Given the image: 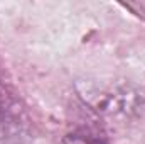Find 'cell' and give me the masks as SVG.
<instances>
[{"label":"cell","instance_id":"1","mask_svg":"<svg viewBox=\"0 0 145 144\" xmlns=\"http://www.w3.org/2000/svg\"><path fill=\"white\" fill-rule=\"evenodd\" d=\"M61 144H108V143L103 141L96 134H89V132H84V131H76V132L64 136Z\"/></svg>","mask_w":145,"mask_h":144}]
</instances>
